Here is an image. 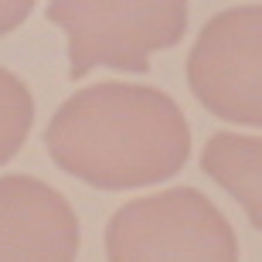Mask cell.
<instances>
[{
  "mask_svg": "<svg viewBox=\"0 0 262 262\" xmlns=\"http://www.w3.org/2000/svg\"><path fill=\"white\" fill-rule=\"evenodd\" d=\"M45 146L65 174L99 191H129L174 177L187 164L191 129L160 89L99 82L51 116Z\"/></svg>",
  "mask_w": 262,
  "mask_h": 262,
  "instance_id": "1",
  "label": "cell"
},
{
  "mask_svg": "<svg viewBox=\"0 0 262 262\" xmlns=\"http://www.w3.org/2000/svg\"><path fill=\"white\" fill-rule=\"evenodd\" d=\"M48 20L68 38L72 78L99 65L146 72L154 51L184 38L187 0H48Z\"/></svg>",
  "mask_w": 262,
  "mask_h": 262,
  "instance_id": "2",
  "label": "cell"
},
{
  "mask_svg": "<svg viewBox=\"0 0 262 262\" xmlns=\"http://www.w3.org/2000/svg\"><path fill=\"white\" fill-rule=\"evenodd\" d=\"M109 262H238L232 225L194 187L126 201L106 225Z\"/></svg>",
  "mask_w": 262,
  "mask_h": 262,
  "instance_id": "3",
  "label": "cell"
},
{
  "mask_svg": "<svg viewBox=\"0 0 262 262\" xmlns=\"http://www.w3.org/2000/svg\"><path fill=\"white\" fill-rule=\"evenodd\" d=\"M187 85L225 123L262 129V4L214 14L187 55Z\"/></svg>",
  "mask_w": 262,
  "mask_h": 262,
  "instance_id": "4",
  "label": "cell"
},
{
  "mask_svg": "<svg viewBox=\"0 0 262 262\" xmlns=\"http://www.w3.org/2000/svg\"><path fill=\"white\" fill-rule=\"evenodd\" d=\"M78 222L45 181L0 177V262H75Z\"/></svg>",
  "mask_w": 262,
  "mask_h": 262,
  "instance_id": "5",
  "label": "cell"
},
{
  "mask_svg": "<svg viewBox=\"0 0 262 262\" xmlns=\"http://www.w3.org/2000/svg\"><path fill=\"white\" fill-rule=\"evenodd\" d=\"M201 167L262 232V136L214 133L201 150Z\"/></svg>",
  "mask_w": 262,
  "mask_h": 262,
  "instance_id": "6",
  "label": "cell"
},
{
  "mask_svg": "<svg viewBox=\"0 0 262 262\" xmlns=\"http://www.w3.org/2000/svg\"><path fill=\"white\" fill-rule=\"evenodd\" d=\"M34 123V99L14 72L0 68V167L17 154Z\"/></svg>",
  "mask_w": 262,
  "mask_h": 262,
  "instance_id": "7",
  "label": "cell"
},
{
  "mask_svg": "<svg viewBox=\"0 0 262 262\" xmlns=\"http://www.w3.org/2000/svg\"><path fill=\"white\" fill-rule=\"evenodd\" d=\"M34 0H0V38L28 20Z\"/></svg>",
  "mask_w": 262,
  "mask_h": 262,
  "instance_id": "8",
  "label": "cell"
}]
</instances>
